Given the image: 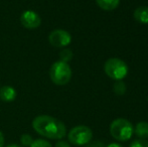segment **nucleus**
<instances>
[{
	"label": "nucleus",
	"instance_id": "obj_14",
	"mask_svg": "<svg viewBox=\"0 0 148 147\" xmlns=\"http://www.w3.org/2000/svg\"><path fill=\"white\" fill-rule=\"evenodd\" d=\"M29 147H53L47 140L45 139H35L32 141Z\"/></svg>",
	"mask_w": 148,
	"mask_h": 147
},
{
	"label": "nucleus",
	"instance_id": "obj_5",
	"mask_svg": "<svg viewBox=\"0 0 148 147\" xmlns=\"http://www.w3.org/2000/svg\"><path fill=\"white\" fill-rule=\"evenodd\" d=\"M69 141L77 146L88 144L93 138V132L91 128L85 125H79L72 128L68 134Z\"/></svg>",
	"mask_w": 148,
	"mask_h": 147
},
{
	"label": "nucleus",
	"instance_id": "obj_7",
	"mask_svg": "<svg viewBox=\"0 0 148 147\" xmlns=\"http://www.w3.org/2000/svg\"><path fill=\"white\" fill-rule=\"evenodd\" d=\"M20 22L25 28L35 29L40 25L41 18L33 10H25V11L22 12L21 16H20Z\"/></svg>",
	"mask_w": 148,
	"mask_h": 147
},
{
	"label": "nucleus",
	"instance_id": "obj_19",
	"mask_svg": "<svg viewBox=\"0 0 148 147\" xmlns=\"http://www.w3.org/2000/svg\"><path fill=\"white\" fill-rule=\"evenodd\" d=\"M106 147H123L121 144H118V143H110L109 145H107Z\"/></svg>",
	"mask_w": 148,
	"mask_h": 147
},
{
	"label": "nucleus",
	"instance_id": "obj_13",
	"mask_svg": "<svg viewBox=\"0 0 148 147\" xmlns=\"http://www.w3.org/2000/svg\"><path fill=\"white\" fill-rule=\"evenodd\" d=\"M114 92L117 95H123L126 92V86L123 82L121 81H117V82L114 84Z\"/></svg>",
	"mask_w": 148,
	"mask_h": 147
},
{
	"label": "nucleus",
	"instance_id": "obj_11",
	"mask_svg": "<svg viewBox=\"0 0 148 147\" xmlns=\"http://www.w3.org/2000/svg\"><path fill=\"white\" fill-rule=\"evenodd\" d=\"M134 132L141 139H146V138H148V122L146 121L138 122L136 124V126H135Z\"/></svg>",
	"mask_w": 148,
	"mask_h": 147
},
{
	"label": "nucleus",
	"instance_id": "obj_18",
	"mask_svg": "<svg viewBox=\"0 0 148 147\" xmlns=\"http://www.w3.org/2000/svg\"><path fill=\"white\" fill-rule=\"evenodd\" d=\"M0 147H4V135L0 131Z\"/></svg>",
	"mask_w": 148,
	"mask_h": 147
},
{
	"label": "nucleus",
	"instance_id": "obj_3",
	"mask_svg": "<svg viewBox=\"0 0 148 147\" xmlns=\"http://www.w3.org/2000/svg\"><path fill=\"white\" fill-rule=\"evenodd\" d=\"M49 78L51 82L58 86L66 85L72 79V69L68 63L58 61L53 63L49 69Z\"/></svg>",
	"mask_w": 148,
	"mask_h": 147
},
{
	"label": "nucleus",
	"instance_id": "obj_4",
	"mask_svg": "<svg viewBox=\"0 0 148 147\" xmlns=\"http://www.w3.org/2000/svg\"><path fill=\"white\" fill-rule=\"evenodd\" d=\"M104 71L112 80L122 81L128 74V66L124 61L118 57H111L106 61Z\"/></svg>",
	"mask_w": 148,
	"mask_h": 147
},
{
	"label": "nucleus",
	"instance_id": "obj_8",
	"mask_svg": "<svg viewBox=\"0 0 148 147\" xmlns=\"http://www.w3.org/2000/svg\"><path fill=\"white\" fill-rule=\"evenodd\" d=\"M17 93L11 86H3L0 88V99L4 102H12L16 99Z\"/></svg>",
	"mask_w": 148,
	"mask_h": 147
},
{
	"label": "nucleus",
	"instance_id": "obj_16",
	"mask_svg": "<svg viewBox=\"0 0 148 147\" xmlns=\"http://www.w3.org/2000/svg\"><path fill=\"white\" fill-rule=\"evenodd\" d=\"M33 139L32 137L29 135V134H23V135H21V137H20V142H21V144L23 146H28L29 147L31 145V143H32Z\"/></svg>",
	"mask_w": 148,
	"mask_h": 147
},
{
	"label": "nucleus",
	"instance_id": "obj_1",
	"mask_svg": "<svg viewBox=\"0 0 148 147\" xmlns=\"http://www.w3.org/2000/svg\"><path fill=\"white\" fill-rule=\"evenodd\" d=\"M32 127L36 133L49 139L60 140L66 134V125L60 120L47 115H40L34 118Z\"/></svg>",
	"mask_w": 148,
	"mask_h": 147
},
{
	"label": "nucleus",
	"instance_id": "obj_17",
	"mask_svg": "<svg viewBox=\"0 0 148 147\" xmlns=\"http://www.w3.org/2000/svg\"><path fill=\"white\" fill-rule=\"evenodd\" d=\"M55 147H71L70 144L66 141H64V140H60V141L57 142V144L55 145Z\"/></svg>",
	"mask_w": 148,
	"mask_h": 147
},
{
	"label": "nucleus",
	"instance_id": "obj_6",
	"mask_svg": "<svg viewBox=\"0 0 148 147\" xmlns=\"http://www.w3.org/2000/svg\"><path fill=\"white\" fill-rule=\"evenodd\" d=\"M49 41L55 47H66L72 42V36L69 31L64 29H55L49 34Z\"/></svg>",
	"mask_w": 148,
	"mask_h": 147
},
{
	"label": "nucleus",
	"instance_id": "obj_10",
	"mask_svg": "<svg viewBox=\"0 0 148 147\" xmlns=\"http://www.w3.org/2000/svg\"><path fill=\"white\" fill-rule=\"evenodd\" d=\"M98 6L105 11H112L120 4V0H96Z\"/></svg>",
	"mask_w": 148,
	"mask_h": 147
},
{
	"label": "nucleus",
	"instance_id": "obj_20",
	"mask_svg": "<svg viewBox=\"0 0 148 147\" xmlns=\"http://www.w3.org/2000/svg\"><path fill=\"white\" fill-rule=\"evenodd\" d=\"M7 147H21V146L17 145V144H11V145H8Z\"/></svg>",
	"mask_w": 148,
	"mask_h": 147
},
{
	"label": "nucleus",
	"instance_id": "obj_15",
	"mask_svg": "<svg viewBox=\"0 0 148 147\" xmlns=\"http://www.w3.org/2000/svg\"><path fill=\"white\" fill-rule=\"evenodd\" d=\"M129 147H148V141L146 139L138 138V139H135L134 141L131 142Z\"/></svg>",
	"mask_w": 148,
	"mask_h": 147
},
{
	"label": "nucleus",
	"instance_id": "obj_9",
	"mask_svg": "<svg viewBox=\"0 0 148 147\" xmlns=\"http://www.w3.org/2000/svg\"><path fill=\"white\" fill-rule=\"evenodd\" d=\"M134 18L142 24L148 23V6H139L135 9L134 14H133Z\"/></svg>",
	"mask_w": 148,
	"mask_h": 147
},
{
	"label": "nucleus",
	"instance_id": "obj_12",
	"mask_svg": "<svg viewBox=\"0 0 148 147\" xmlns=\"http://www.w3.org/2000/svg\"><path fill=\"white\" fill-rule=\"evenodd\" d=\"M60 61L64 62V63H68V62H70L73 59V51L69 49H64L60 51Z\"/></svg>",
	"mask_w": 148,
	"mask_h": 147
},
{
	"label": "nucleus",
	"instance_id": "obj_2",
	"mask_svg": "<svg viewBox=\"0 0 148 147\" xmlns=\"http://www.w3.org/2000/svg\"><path fill=\"white\" fill-rule=\"evenodd\" d=\"M134 128L129 120L124 118L115 119L110 125V134L118 141H127L133 136Z\"/></svg>",
	"mask_w": 148,
	"mask_h": 147
}]
</instances>
